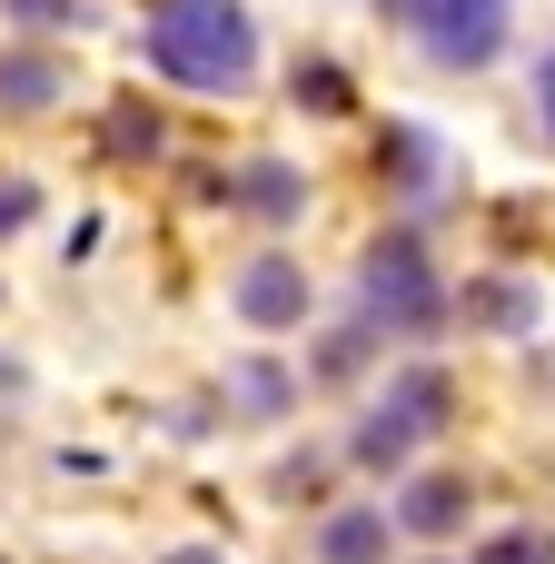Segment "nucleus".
<instances>
[{
  "instance_id": "nucleus-1",
  "label": "nucleus",
  "mask_w": 555,
  "mask_h": 564,
  "mask_svg": "<svg viewBox=\"0 0 555 564\" xmlns=\"http://www.w3.org/2000/svg\"><path fill=\"white\" fill-rule=\"evenodd\" d=\"M139 50H149L159 79H179L199 99H228V89L258 79V20H248V0H159L139 20Z\"/></svg>"
},
{
  "instance_id": "nucleus-2",
  "label": "nucleus",
  "mask_w": 555,
  "mask_h": 564,
  "mask_svg": "<svg viewBox=\"0 0 555 564\" xmlns=\"http://www.w3.org/2000/svg\"><path fill=\"white\" fill-rule=\"evenodd\" d=\"M447 416H457V377H447V367H397V377H387V397L357 416L348 456H357L367 476H387V466H407Z\"/></svg>"
},
{
  "instance_id": "nucleus-3",
  "label": "nucleus",
  "mask_w": 555,
  "mask_h": 564,
  "mask_svg": "<svg viewBox=\"0 0 555 564\" xmlns=\"http://www.w3.org/2000/svg\"><path fill=\"white\" fill-rule=\"evenodd\" d=\"M357 297H367V327H387V337H427V327L447 317V288H437V268H427V248H417L407 228L367 248Z\"/></svg>"
},
{
  "instance_id": "nucleus-4",
  "label": "nucleus",
  "mask_w": 555,
  "mask_h": 564,
  "mask_svg": "<svg viewBox=\"0 0 555 564\" xmlns=\"http://www.w3.org/2000/svg\"><path fill=\"white\" fill-rule=\"evenodd\" d=\"M397 10L437 69H487L506 50V20H516V0H397Z\"/></svg>"
},
{
  "instance_id": "nucleus-5",
  "label": "nucleus",
  "mask_w": 555,
  "mask_h": 564,
  "mask_svg": "<svg viewBox=\"0 0 555 564\" xmlns=\"http://www.w3.org/2000/svg\"><path fill=\"white\" fill-rule=\"evenodd\" d=\"M228 307H238L258 337H278V327H308V258H278V248H258V258L228 278Z\"/></svg>"
},
{
  "instance_id": "nucleus-6",
  "label": "nucleus",
  "mask_w": 555,
  "mask_h": 564,
  "mask_svg": "<svg viewBox=\"0 0 555 564\" xmlns=\"http://www.w3.org/2000/svg\"><path fill=\"white\" fill-rule=\"evenodd\" d=\"M218 198L278 228V218H298V208H308V178H298L288 159H248V169H228V178H218Z\"/></svg>"
},
{
  "instance_id": "nucleus-7",
  "label": "nucleus",
  "mask_w": 555,
  "mask_h": 564,
  "mask_svg": "<svg viewBox=\"0 0 555 564\" xmlns=\"http://www.w3.org/2000/svg\"><path fill=\"white\" fill-rule=\"evenodd\" d=\"M387 525H397V535H427V545L457 535V525H467V476H417V486L387 506Z\"/></svg>"
},
{
  "instance_id": "nucleus-8",
  "label": "nucleus",
  "mask_w": 555,
  "mask_h": 564,
  "mask_svg": "<svg viewBox=\"0 0 555 564\" xmlns=\"http://www.w3.org/2000/svg\"><path fill=\"white\" fill-rule=\"evenodd\" d=\"M387 506H338L328 525H318V564H387Z\"/></svg>"
},
{
  "instance_id": "nucleus-9",
  "label": "nucleus",
  "mask_w": 555,
  "mask_h": 564,
  "mask_svg": "<svg viewBox=\"0 0 555 564\" xmlns=\"http://www.w3.org/2000/svg\"><path fill=\"white\" fill-rule=\"evenodd\" d=\"M228 406H238L248 426H278V416L298 406V377H288L278 357H238V367H228Z\"/></svg>"
},
{
  "instance_id": "nucleus-10",
  "label": "nucleus",
  "mask_w": 555,
  "mask_h": 564,
  "mask_svg": "<svg viewBox=\"0 0 555 564\" xmlns=\"http://www.w3.org/2000/svg\"><path fill=\"white\" fill-rule=\"evenodd\" d=\"M70 99V69L50 50H0V109H50Z\"/></svg>"
},
{
  "instance_id": "nucleus-11",
  "label": "nucleus",
  "mask_w": 555,
  "mask_h": 564,
  "mask_svg": "<svg viewBox=\"0 0 555 564\" xmlns=\"http://www.w3.org/2000/svg\"><path fill=\"white\" fill-rule=\"evenodd\" d=\"M377 169H387L407 198H427V188H437V139H427V129H387V139H377Z\"/></svg>"
},
{
  "instance_id": "nucleus-12",
  "label": "nucleus",
  "mask_w": 555,
  "mask_h": 564,
  "mask_svg": "<svg viewBox=\"0 0 555 564\" xmlns=\"http://www.w3.org/2000/svg\"><path fill=\"white\" fill-rule=\"evenodd\" d=\"M467 317H487V327L516 337V327H536V297H526L516 278H487V288H467Z\"/></svg>"
},
{
  "instance_id": "nucleus-13",
  "label": "nucleus",
  "mask_w": 555,
  "mask_h": 564,
  "mask_svg": "<svg viewBox=\"0 0 555 564\" xmlns=\"http://www.w3.org/2000/svg\"><path fill=\"white\" fill-rule=\"evenodd\" d=\"M298 109L338 119V109H348V69H338V59H298Z\"/></svg>"
},
{
  "instance_id": "nucleus-14",
  "label": "nucleus",
  "mask_w": 555,
  "mask_h": 564,
  "mask_svg": "<svg viewBox=\"0 0 555 564\" xmlns=\"http://www.w3.org/2000/svg\"><path fill=\"white\" fill-rule=\"evenodd\" d=\"M367 347H377V327L357 317V327H338V337L308 357V377H357V367H367Z\"/></svg>"
},
{
  "instance_id": "nucleus-15",
  "label": "nucleus",
  "mask_w": 555,
  "mask_h": 564,
  "mask_svg": "<svg viewBox=\"0 0 555 564\" xmlns=\"http://www.w3.org/2000/svg\"><path fill=\"white\" fill-rule=\"evenodd\" d=\"M467 564H555V535H546V525H506L497 545H477Z\"/></svg>"
},
{
  "instance_id": "nucleus-16",
  "label": "nucleus",
  "mask_w": 555,
  "mask_h": 564,
  "mask_svg": "<svg viewBox=\"0 0 555 564\" xmlns=\"http://www.w3.org/2000/svg\"><path fill=\"white\" fill-rule=\"evenodd\" d=\"M109 149H159V109H119L109 119Z\"/></svg>"
},
{
  "instance_id": "nucleus-17",
  "label": "nucleus",
  "mask_w": 555,
  "mask_h": 564,
  "mask_svg": "<svg viewBox=\"0 0 555 564\" xmlns=\"http://www.w3.org/2000/svg\"><path fill=\"white\" fill-rule=\"evenodd\" d=\"M20 30H60V20H79V0H0Z\"/></svg>"
},
{
  "instance_id": "nucleus-18",
  "label": "nucleus",
  "mask_w": 555,
  "mask_h": 564,
  "mask_svg": "<svg viewBox=\"0 0 555 564\" xmlns=\"http://www.w3.org/2000/svg\"><path fill=\"white\" fill-rule=\"evenodd\" d=\"M318 476H328L318 456H288V466H278V496H318Z\"/></svg>"
},
{
  "instance_id": "nucleus-19",
  "label": "nucleus",
  "mask_w": 555,
  "mask_h": 564,
  "mask_svg": "<svg viewBox=\"0 0 555 564\" xmlns=\"http://www.w3.org/2000/svg\"><path fill=\"white\" fill-rule=\"evenodd\" d=\"M30 208H40V198H30V188H20V178H10V188H0V228H20V218H30Z\"/></svg>"
},
{
  "instance_id": "nucleus-20",
  "label": "nucleus",
  "mask_w": 555,
  "mask_h": 564,
  "mask_svg": "<svg viewBox=\"0 0 555 564\" xmlns=\"http://www.w3.org/2000/svg\"><path fill=\"white\" fill-rule=\"evenodd\" d=\"M536 109H546V129H555V50L536 59Z\"/></svg>"
},
{
  "instance_id": "nucleus-21",
  "label": "nucleus",
  "mask_w": 555,
  "mask_h": 564,
  "mask_svg": "<svg viewBox=\"0 0 555 564\" xmlns=\"http://www.w3.org/2000/svg\"><path fill=\"white\" fill-rule=\"evenodd\" d=\"M169 564H218V555H209V545H189V555H169Z\"/></svg>"
}]
</instances>
